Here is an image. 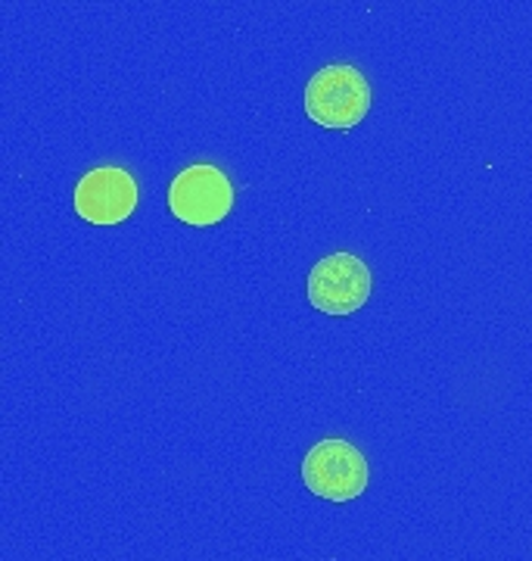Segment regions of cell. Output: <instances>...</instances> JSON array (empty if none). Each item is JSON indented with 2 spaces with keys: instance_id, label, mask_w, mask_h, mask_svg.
Wrapping results in <instances>:
<instances>
[{
  "instance_id": "cell-3",
  "label": "cell",
  "mask_w": 532,
  "mask_h": 561,
  "mask_svg": "<svg viewBox=\"0 0 532 561\" xmlns=\"http://www.w3.org/2000/svg\"><path fill=\"white\" fill-rule=\"evenodd\" d=\"M169 209L194 228H209L234 209V187L212 162H194L169 184Z\"/></svg>"
},
{
  "instance_id": "cell-4",
  "label": "cell",
  "mask_w": 532,
  "mask_h": 561,
  "mask_svg": "<svg viewBox=\"0 0 532 561\" xmlns=\"http://www.w3.org/2000/svg\"><path fill=\"white\" fill-rule=\"evenodd\" d=\"M371 268L355 253H331L309 272V302L324 316H352L371 300Z\"/></svg>"
},
{
  "instance_id": "cell-1",
  "label": "cell",
  "mask_w": 532,
  "mask_h": 561,
  "mask_svg": "<svg viewBox=\"0 0 532 561\" xmlns=\"http://www.w3.org/2000/svg\"><path fill=\"white\" fill-rule=\"evenodd\" d=\"M305 113L321 128L349 131L371 113V84L349 62H327L305 84Z\"/></svg>"
},
{
  "instance_id": "cell-2",
  "label": "cell",
  "mask_w": 532,
  "mask_h": 561,
  "mask_svg": "<svg viewBox=\"0 0 532 561\" xmlns=\"http://www.w3.org/2000/svg\"><path fill=\"white\" fill-rule=\"evenodd\" d=\"M368 481H371L368 459L349 440L327 437L315 443L302 459V483L317 500L352 502L368 490Z\"/></svg>"
},
{
  "instance_id": "cell-5",
  "label": "cell",
  "mask_w": 532,
  "mask_h": 561,
  "mask_svg": "<svg viewBox=\"0 0 532 561\" xmlns=\"http://www.w3.org/2000/svg\"><path fill=\"white\" fill-rule=\"evenodd\" d=\"M138 206V181L118 165L91 169L76 184V213L91 225H118Z\"/></svg>"
}]
</instances>
